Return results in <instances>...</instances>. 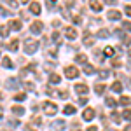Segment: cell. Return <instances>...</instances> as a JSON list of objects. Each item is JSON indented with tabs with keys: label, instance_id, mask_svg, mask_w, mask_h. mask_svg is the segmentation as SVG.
<instances>
[{
	"label": "cell",
	"instance_id": "1",
	"mask_svg": "<svg viewBox=\"0 0 131 131\" xmlns=\"http://www.w3.org/2000/svg\"><path fill=\"white\" fill-rule=\"evenodd\" d=\"M44 112L47 114V115H54L56 112H58V107L54 105V103H51V101H44Z\"/></svg>",
	"mask_w": 131,
	"mask_h": 131
},
{
	"label": "cell",
	"instance_id": "2",
	"mask_svg": "<svg viewBox=\"0 0 131 131\" xmlns=\"http://www.w3.org/2000/svg\"><path fill=\"white\" fill-rule=\"evenodd\" d=\"M37 49H39V42L30 40V42H26V44H25V52H26V54H33Z\"/></svg>",
	"mask_w": 131,
	"mask_h": 131
},
{
	"label": "cell",
	"instance_id": "3",
	"mask_svg": "<svg viewBox=\"0 0 131 131\" xmlns=\"http://www.w3.org/2000/svg\"><path fill=\"white\" fill-rule=\"evenodd\" d=\"M65 75H67V79H75V77H79V70L75 67H67Z\"/></svg>",
	"mask_w": 131,
	"mask_h": 131
},
{
	"label": "cell",
	"instance_id": "4",
	"mask_svg": "<svg viewBox=\"0 0 131 131\" xmlns=\"http://www.w3.org/2000/svg\"><path fill=\"white\" fill-rule=\"evenodd\" d=\"M93 117H94V110L93 108H86L82 112V119L84 121H93Z\"/></svg>",
	"mask_w": 131,
	"mask_h": 131
},
{
	"label": "cell",
	"instance_id": "5",
	"mask_svg": "<svg viewBox=\"0 0 131 131\" xmlns=\"http://www.w3.org/2000/svg\"><path fill=\"white\" fill-rule=\"evenodd\" d=\"M65 121H54L52 122V129H56V131H63L65 129Z\"/></svg>",
	"mask_w": 131,
	"mask_h": 131
},
{
	"label": "cell",
	"instance_id": "6",
	"mask_svg": "<svg viewBox=\"0 0 131 131\" xmlns=\"http://www.w3.org/2000/svg\"><path fill=\"white\" fill-rule=\"evenodd\" d=\"M42 28H44V25H42L40 21H35V23L31 25V31H33V33H40Z\"/></svg>",
	"mask_w": 131,
	"mask_h": 131
},
{
	"label": "cell",
	"instance_id": "7",
	"mask_svg": "<svg viewBox=\"0 0 131 131\" xmlns=\"http://www.w3.org/2000/svg\"><path fill=\"white\" fill-rule=\"evenodd\" d=\"M119 18H121V12H119V10H108V19L117 21Z\"/></svg>",
	"mask_w": 131,
	"mask_h": 131
},
{
	"label": "cell",
	"instance_id": "8",
	"mask_svg": "<svg viewBox=\"0 0 131 131\" xmlns=\"http://www.w3.org/2000/svg\"><path fill=\"white\" fill-rule=\"evenodd\" d=\"M30 10L33 12V14H40V4L31 2V4H30Z\"/></svg>",
	"mask_w": 131,
	"mask_h": 131
},
{
	"label": "cell",
	"instance_id": "9",
	"mask_svg": "<svg viewBox=\"0 0 131 131\" xmlns=\"http://www.w3.org/2000/svg\"><path fill=\"white\" fill-rule=\"evenodd\" d=\"M67 39H70V40L77 39V31H75V28H67Z\"/></svg>",
	"mask_w": 131,
	"mask_h": 131
},
{
	"label": "cell",
	"instance_id": "10",
	"mask_svg": "<svg viewBox=\"0 0 131 131\" xmlns=\"http://www.w3.org/2000/svg\"><path fill=\"white\" fill-rule=\"evenodd\" d=\"M75 91H77L79 94H86V93H88V86H86V84H77V86H75Z\"/></svg>",
	"mask_w": 131,
	"mask_h": 131
},
{
	"label": "cell",
	"instance_id": "11",
	"mask_svg": "<svg viewBox=\"0 0 131 131\" xmlns=\"http://www.w3.org/2000/svg\"><path fill=\"white\" fill-rule=\"evenodd\" d=\"M93 42H94V37H93L91 33H86V35H84V44H86V46H93Z\"/></svg>",
	"mask_w": 131,
	"mask_h": 131
},
{
	"label": "cell",
	"instance_id": "12",
	"mask_svg": "<svg viewBox=\"0 0 131 131\" xmlns=\"http://www.w3.org/2000/svg\"><path fill=\"white\" fill-rule=\"evenodd\" d=\"M112 91H115V93H121L122 91V84L119 81H115L114 84H112Z\"/></svg>",
	"mask_w": 131,
	"mask_h": 131
},
{
	"label": "cell",
	"instance_id": "13",
	"mask_svg": "<svg viewBox=\"0 0 131 131\" xmlns=\"http://www.w3.org/2000/svg\"><path fill=\"white\" fill-rule=\"evenodd\" d=\"M105 89H107V86H105V84H96V88H94L96 94H103V93H105Z\"/></svg>",
	"mask_w": 131,
	"mask_h": 131
},
{
	"label": "cell",
	"instance_id": "14",
	"mask_svg": "<svg viewBox=\"0 0 131 131\" xmlns=\"http://www.w3.org/2000/svg\"><path fill=\"white\" fill-rule=\"evenodd\" d=\"M9 26L12 28V30H16V31L21 30V23H19V21H16V19H14V21H10V23H9Z\"/></svg>",
	"mask_w": 131,
	"mask_h": 131
},
{
	"label": "cell",
	"instance_id": "15",
	"mask_svg": "<svg viewBox=\"0 0 131 131\" xmlns=\"http://www.w3.org/2000/svg\"><path fill=\"white\" fill-rule=\"evenodd\" d=\"M12 114L21 115V114H25V108H23V107H12Z\"/></svg>",
	"mask_w": 131,
	"mask_h": 131
},
{
	"label": "cell",
	"instance_id": "16",
	"mask_svg": "<svg viewBox=\"0 0 131 131\" xmlns=\"http://www.w3.org/2000/svg\"><path fill=\"white\" fill-rule=\"evenodd\" d=\"M73 112H75V107H73V105H67V107H65V114H67V115H72Z\"/></svg>",
	"mask_w": 131,
	"mask_h": 131
},
{
	"label": "cell",
	"instance_id": "17",
	"mask_svg": "<svg viewBox=\"0 0 131 131\" xmlns=\"http://www.w3.org/2000/svg\"><path fill=\"white\" fill-rule=\"evenodd\" d=\"M108 35H110V31H108V30H101V31H98L96 37H100V39H107Z\"/></svg>",
	"mask_w": 131,
	"mask_h": 131
},
{
	"label": "cell",
	"instance_id": "18",
	"mask_svg": "<svg viewBox=\"0 0 131 131\" xmlns=\"http://www.w3.org/2000/svg\"><path fill=\"white\" fill-rule=\"evenodd\" d=\"M49 81L52 82V84H58V82H60L61 79H60V75H56V73H52V75L49 77Z\"/></svg>",
	"mask_w": 131,
	"mask_h": 131
},
{
	"label": "cell",
	"instance_id": "19",
	"mask_svg": "<svg viewBox=\"0 0 131 131\" xmlns=\"http://www.w3.org/2000/svg\"><path fill=\"white\" fill-rule=\"evenodd\" d=\"M91 9L98 12V10H101V9H103V5H101V4H96V2H93V4H91Z\"/></svg>",
	"mask_w": 131,
	"mask_h": 131
},
{
	"label": "cell",
	"instance_id": "20",
	"mask_svg": "<svg viewBox=\"0 0 131 131\" xmlns=\"http://www.w3.org/2000/svg\"><path fill=\"white\" fill-rule=\"evenodd\" d=\"M75 60H77V63H86L88 56H86V54H77V58H75Z\"/></svg>",
	"mask_w": 131,
	"mask_h": 131
},
{
	"label": "cell",
	"instance_id": "21",
	"mask_svg": "<svg viewBox=\"0 0 131 131\" xmlns=\"http://www.w3.org/2000/svg\"><path fill=\"white\" fill-rule=\"evenodd\" d=\"M2 65H4L5 68H10V67H12V61H10L9 58H4V60H2Z\"/></svg>",
	"mask_w": 131,
	"mask_h": 131
},
{
	"label": "cell",
	"instance_id": "22",
	"mask_svg": "<svg viewBox=\"0 0 131 131\" xmlns=\"http://www.w3.org/2000/svg\"><path fill=\"white\" fill-rule=\"evenodd\" d=\"M18 44H19L18 40H12V42L9 44V46H7V47H9L10 51H18Z\"/></svg>",
	"mask_w": 131,
	"mask_h": 131
},
{
	"label": "cell",
	"instance_id": "23",
	"mask_svg": "<svg viewBox=\"0 0 131 131\" xmlns=\"http://www.w3.org/2000/svg\"><path fill=\"white\" fill-rule=\"evenodd\" d=\"M84 72H86L88 75H91V73L94 72V67H93V65H86V67H84Z\"/></svg>",
	"mask_w": 131,
	"mask_h": 131
},
{
	"label": "cell",
	"instance_id": "24",
	"mask_svg": "<svg viewBox=\"0 0 131 131\" xmlns=\"http://www.w3.org/2000/svg\"><path fill=\"white\" fill-rule=\"evenodd\" d=\"M119 103H121V105H126V107H128V105H129V96H122L121 100H119Z\"/></svg>",
	"mask_w": 131,
	"mask_h": 131
},
{
	"label": "cell",
	"instance_id": "25",
	"mask_svg": "<svg viewBox=\"0 0 131 131\" xmlns=\"http://www.w3.org/2000/svg\"><path fill=\"white\" fill-rule=\"evenodd\" d=\"M0 35H2V37H7V35H9L7 26H0Z\"/></svg>",
	"mask_w": 131,
	"mask_h": 131
},
{
	"label": "cell",
	"instance_id": "26",
	"mask_svg": "<svg viewBox=\"0 0 131 131\" xmlns=\"http://www.w3.org/2000/svg\"><path fill=\"white\" fill-rule=\"evenodd\" d=\"M105 56H114V47H105Z\"/></svg>",
	"mask_w": 131,
	"mask_h": 131
},
{
	"label": "cell",
	"instance_id": "27",
	"mask_svg": "<svg viewBox=\"0 0 131 131\" xmlns=\"http://www.w3.org/2000/svg\"><path fill=\"white\" fill-rule=\"evenodd\" d=\"M25 98H26V93H21V94H16L14 96V100H18V101H23Z\"/></svg>",
	"mask_w": 131,
	"mask_h": 131
},
{
	"label": "cell",
	"instance_id": "28",
	"mask_svg": "<svg viewBox=\"0 0 131 131\" xmlns=\"http://www.w3.org/2000/svg\"><path fill=\"white\" fill-rule=\"evenodd\" d=\"M107 105L108 107H115V100L114 98H107Z\"/></svg>",
	"mask_w": 131,
	"mask_h": 131
},
{
	"label": "cell",
	"instance_id": "29",
	"mask_svg": "<svg viewBox=\"0 0 131 131\" xmlns=\"http://www.w3.org/2000/svg\"><path fill=\"white\" fill-rule=\"evenodd\" d=\"M112 119H114V122H121V117L117 115V112H114V114H112Z\"/></svg>",
	"mask_w": 131,
	"mask_h": 131
},
{
	"label": "cell",
	"instance_id": "30",
	"mask_svg": "<svg viewBox=\"0 0 131 131\" xmlns=\"http://www.w3.org/2000/svg\"><path fill=\"white\" fill-rule=\"evenodd\" d=\"M100 77L101 79H107V77H108V72L107 70H100Z\"/></svg>",
	"mask_w": 131,
	"mask_h": 131
},
{
	"label": "cell",
	"instance_id": "31",
	"mask_svg": "<svg viewBox=\"0 0 131 131\" xmlns=\"http://www.w3.org/2000/svg\"><path fill=\"white\" fill-rule=\"evenodd\" d=\"M86 103H88V98L86 96H81L79 98V105H86Z\"/></svg>",
	"mask_w": 131,
	"mask_h": 131
},
{
	"label": "cell",
	"instance_id": "32",
	"mask_svg": "<svg viewBox=\"0 0 131 131\" xmlns=\"http://www.w3.org/2000/svg\"><path fill=\"white\" fill-rule=\"evenodd\" d=\"M60 96H61V98H68V91H61Z\"/></svg>",
	"mask_w": 131,
	"mask_h": 131
},
{
	"label": "cell",
	"instance_id": "33",
	"mask_svg": "<svg viewBox=\"0 0 131 131\" xmlns=\"http://www.w3.org/2000/svg\"><path fill=\"white\" fill-rule=\"evenodd\" d=\"M122 115H124V119H126V121H129V110H128V108H126V112H124Z\"/></svg>",
	"mask_w": 131,
	"mask_h": 131
},
{
	"label": "cell",
	"instance_id": "34",
	"mask_svg": "<svg viewBox=\"0 0 131 131\" xmlns=\"http://www.w3.org/2000/svg\"><path fill=\"white\" fill-rule=\"evenodd\" d=\"M2 112H4V108H2V107H0V119H2Z\"/></svg>",
	"mask_w": 131,
	"mask_h": 131
},
{
	"label": "cell",
	"instance_id": "35",
	"mask_svg": "<svg viewBox=\"0 0 131 131\" xmlns=\"http://www.w3.org/2000/svg\"><path fill=\"white\" fill-rule=\"evenodd\" d=\"M88 131H96V128H89V129H88Z\"/></svg>",
	"mask_w": 131,
	"mask_h": 131
}]
</instances>
